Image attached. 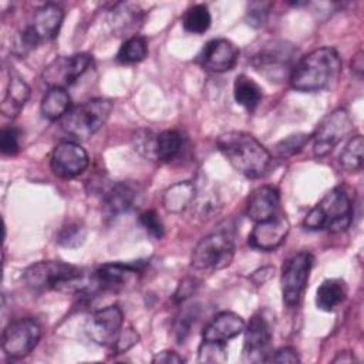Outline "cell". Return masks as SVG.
Here are the masks:
<instances>
[{
    "instance_id": "obj_1",
    "label": "cell",
    "mask_w": 364,
    "mask_h": 364,
    "mask_svg": "<svg viewBox=\"0 0 364 364\" xmlns=\"http://www.w3.org/2000/svg\"><path fill=\"white\" fill-rule=\"evenodd\" d=\"M341 71V58L333 47H320L301 57L293 67L289 81L293 90L316 92L330 88Z\"/></svg>"
},
{
    "instance_id": "obj_2",
    "label": "cell",
    "mask_w": 364,
    "mask_h": 364,
    "mask_svg": "<svg viewBox=\"0 0 364 364\" xmlns=\"http://www.w3.org/2000/svg\"><path fill=\"white\" fill-rule=\"evenodd\" d=\"M216 145L228 162L246 178L256 179L263 176L272 164L269 151L247 132H223L219 135Z\"/></svg>"
},
{
    "instance_id": "obj_3",
    "label": "cell",
    "mask_w": 364,
    "mask_h": 364,
    "mask_svg": "<svg viewBox=\"0 0 364 364\" xmlns=\"http://www.w3.org/2000/svg\"><path fill=\"white\" fill-rule=\"evenodd\" d=\"M24 284L33 291L58 290L64 293H82L91 290V276L87 277L78 266L64 262L46 260L28 266L23 272Z\"/></svg>"
},
{
    "instance_id": "obj_4",
    "label": "cell",
    "mask_w": 364,
    "mask_h": 364,
    "mask_svg": "<svg viewBox=\"0 0 364 364\" xmlns=\"http://www.w3.org/2000/svg\"><path fill=\"white\" fill-rule=\"evenodd\" d=\"M353 220V203L346 188L330 189L306 215L303 225L310 230L344 232Z\"/></svg>"
},
{
    "instance_id": "obj_5",
    "label": "cell",
    "mask_w": 364,
    "mask_h": 364,
    "mask_svg": "<svg viewBox=\"0 0 364 364\" xmlns=\"http://www.w3.org/2000/svg\"><path fill=\"white\" fill-rule=\"evenodd\" d=\"M114 104L108 98H91L73 108L60 119L61 129L77 141L91 138L107 122Z\"/></svg>"
},
{
    "instance_id": "obj_6",
    "label": "cell",
    "mask_w": 364,
    "mask_h": 364,
    "mask_svg": "<svg viewBox=\"0 0 364 364\" xmlns=\"http://www.w3.org/2000/svg\"><path fill=\"white\" fill-rule=\"evenodd\" d=\"M235 253L233 237L226 230H216L202 237L195 246L191 266L196 270L213 272L230 264Z\"/></svg>"
},
{
    "instance_id": "obj_7",
    "label": "cell",
    "mask_w": 364,
    "mask_h": 364,
    "mask_svg": "<svg viewBox=\"0 0 364 364\" xmlns=\"http://www.w3.org/2000/svg\"><path fill=\"white\" fill-rule=\"evenodd\" d=\"M296 48L283 40H273L259 48L252 57V65L269 81H280L290 75L294 67Z\"/></svg>"
},
{
    "instance_id": "obj_8",
    "label": "cell",
    "mask_w": 364,
    "mask_h": 364,
    "mask_svg": "<svg viewBox=\"0 0 364 364\" xmlns=\"http://www.w3.org/2000/svg\"><path fill=\"white\" fill-rule=\"evenodd\" d=\"M41 338V326L33 317L10 321L1 336V347L10 358H23L30 354Z\"/></svg>"
},
{
    "instance_id": "obj_9",
    "label": "cell",
    "mask_w": 364,
    "mask_h": 364,
    "mask_svg": "<svg viewBox=\"0 0 364 364\" xmlns=\"http://www.w3.org/2000/svg\"><path fill=\"white\" fill-rule=\"evenodd\" d=\"M353 129L350 114L344 108H336L327 114L311 135L313 152L316 156L330 154Z\"/></svg>"
},
{
    "instance_id": "obj_10",
    "label": "cell",
    "mask_w": 364,
    "mask_h": 364,
    "mask_svg": "<svg viewBox=\"0 0 364 364\" xmlns=\"http://www.w3.org/2000/svg\"><path fill=\"white\" fill-rule=\"evenodd\" d=\"M313 263H314V257L309 252H299L290 256L283 263L280 284H282L283 301L289 307H293L300 301L301 294L306 289Z\"/></svg>"
},
{
    "instance_id": "obj_11",
    "label": "cell",
    "mask_w": 364,
    "mask_h": 364,
    "mask_svg": "<svg viewBox=\"0 0 364 364\" xmlns=\"http://www.w3.org/2000/svg\"><path fill=\"white\" fill-rule=\"evenodd\" d=\"M92 57L87 53L60 55L54 58L43 71V81L50 88H65L78 81L90 68Z\"/></svg>"
},
{
    "instance_id": "obj_12",
    "label": "cell",
    "mask_w": 364,
    "mask_h": 364,
    "mask_svg": "<svg viewBox=\"0 0 364 364\" xmlns=\"http://www.w3.org/2000/svg\"><path fill=\"white\" fill-rule=\"evenodd\" d=\"M245 343L242 351L243 363H264L269 360L270 343H272V327L267 318L257 313L255 314L243 330Z\"/></svg>"
},
{
    "instance_id": "obj_13",
    "label": "cell",
    "mask_w": 364,
    "mask_h": 364,
    "mask_svg": "<svg viewBox=\"0 0 364 364\" xmlns=\"http://www.w3.org/2000/svg\"><path fill=\"white\" fill-rule=\"evenodd\" d=\"M124 326V314L118 306L97 310L85 323L87 337L98 346H114Z\"/></svg>"
},
{
    "instance_id": "obj_14",
    "label": "cell",
    "mask_w": 364,
    "mask_h": 364,
    "mask_svg": "<svg viewBox=\"0 0 364 364\" xmlns=\"http://www.w3.org/2000/svg\"><path fill=\"white\" fill-rule=\"evenodd\" d=\"M90 165L87 151L74 141H64L54 146L50 156V166L54 175L71 179L81 175Z\"/></svg>"
},
{
    "instance_id": "obj_15",
    "label": "cell",
    "mask_w": 364,
    "mask_h": 364,
    "mask_svg": "<svg viewBox=\"0 0 364 364\" xmlns=\"http://www.w3.org/2000/svg\"><path fill=\"white\" fill-rule=\"evenodd\" d=\"M290 230V222L283 213H276L274 216L255 223L249 235V245L253 249L270 252L279 247L287 237Z\"/></svg>"
},
{
    "instance_id": "obj_16",
    "label": "cell",
    "mask_w": 364,
    "mask_h": 364,
    "mask_svg": "<svg viewBox=\"0 0 364 364\" xmlns=\"http://www.w3.org/2000/svg\"><path fill=\"white\" fill-rule=\"evenodd\" d=\"M239 57L237 47L226 38L208 41L198 55V63L209 71L225 73L235 67Z\"/></svg>"
},
{
    "instance_id": "obj_17",
    "label": "cell",
    "mask_w": 364,
    "mask_h": 364,
    "mask_svg": "<svg viewBox=\"0 0 364 364\" xmlns=\"http://www.w3.org/2000/svg\"><path fill=\"white\" fill-rule=\"evenodd\" d=\"M141 273L139 263H104L91 273V290H117Z\"/></svg>"
},
{
    "instance_id": "obj_18",
    "label": "cell",
    "mask_w": 364,
    "mask_h": 364,
    "mask_svg": "<svg viewBox=\"0 0 364 364\" xmlns=\"http://www.w3.org/2000/svg\"><path fill=\"white\" fill-rule=\"evenodd\" d=\"M139 189L132 182H117L102 196L101 212L105 218H117L135 206Z\"/></svg>"
},
{
    "instance_id": "obj_19",
    "label": "cell",
    "mask_w": 364,
    "mask_h": 364,
    "mask_svg": "<svg viewBox=\"0 0 364 364\" xmlns=\"http://www.w3.org/2000/svg\"><path fill=\"white\" fill-rule=\"evenodd\" d=\"M64 20V11L54 3H47L38 7L33 16L31 24L27 27L40 43L50 41L57 37Z\"/></svg>"
},
{
    "instance_id": "obj_20",
    "label": "cell",
    "mask_w": 364,
    "mask_h": 364,
    "mask_svg": "<svg viewBox=\"0 0 364 364\" xmlns=\"http://www.w3.org/2000/svg\"><path fill=\"white\" fill-rule=\"evenodd\" d=\"M246 327L245 320L233 311H220L203 328L202 340L228 343L237 337Z\"/></svg>"
},
{
    "instance_id": "obj_21",
    "label": "cell",
    "mask_w": 364,
    "mask_h": 364,
    "mask_svg": "<svg viewBox=\"0 0 364 364\" xmlns=\"http://www.w3.org/2000/svg\"><path fill=\"white\" fill-rule=\"evenodd\" d=\"M280 203L279 191L274 186L263 185L255 189L247 200L246 213L255 223L266 220L277 213Z\"/></svg>"
},
{
    "instance_id": "obj_22",
    "label": "cell",
    "mask_w": 364,
    "mask_h": 364,
    "mask_svg": "<svg viewBox=\"0 0 364 364\" xmlns=\"http://www.w3.org/2000/svg\"><path fill=\"white\" fill-rule=\"evenodd\" d=\"M30 98L28 84L17 74H11L1 100L0 111L7 118H16Z\"/></svg>"
},
{
    "instance_id": "obj_23",
    "label": "cell",
    "mask_w": 364,
    "mask_h": 364,
    "mask_svg": "<svg viewBox=\"0 0 364 364\" xmlns=\"http://www.w3.org/2000/svg\"><path fill=\"white\" fill-rule=\"evenodd\" d=\"M347 297V286L341 279L324 280L316 291V306L323 311H333Z\"/></svg>"
},
{
    "instance_id": "obj_24",
    "label": "cell",
    "mask_w": 364,
    "mask_h": 364,
    "mask_svg": "<svg viewBox=\"0 0 364 364\" xmlns=\"http://www.w3.org/2000/svg\"><path fill=\"white\" fill-rule=\"evenodd\" d=\"M195 193L196 189L192 182H176L164 192V208L171 213H181L192 203V200L195 199Z\"/></svg>"
},
{
    "instance_id": "obj_25",
    "label": "cell",
    "mask_w": 364,
    "mask_h": 364,
    "mask_svg": "<svg viewBox=\"0 0 364 364\" xmlns=\"http://www.w3.org/2000/svg\"><path fill=\"white\" fill-rule=\"evenodd\" d=\"M71 108V97L65 88H48L41 100V114L50 121H60Z\"/></svg>"
},
{
    "instance_id": "obj_26",
    "label": "cell",
    "mask_w": 364,
    "mask_h": 364,
    "mask_svg": "<svg viewBox=\"0 0 364 364\" xmlns=\"http://www.w3.org/2000/svg\"><path fill=\"white\" fill-rule=\"evenodd\" d=\"M139 16L141 13L135 6L127 4V3H115L111 10V18H109L112 30L118 36L131 34L138 28V24L141 21Z\"/></svg>"
},
{
    "instance_id": "obj_27",
    "label": "cell",
    "mask_w": 364,
    "mask_h": 364,
    "mask_svg": "<svg viewBox=\"0 0 364 364\" xmlns=\"http://www.w3.org/2000/svg\"><path fill=\"white\" fill-rule=\"evenodd\" d=\"M233 95L239 105L247 111H253L262 100V88L250 77L240 74L233 84Z\"/></svg>"
},
{
    "instance_id": "obj_28",
    "label": "cell",
    "mask_w": 364,
    "mask_h": 364,
    "mask_svg": "<svg viewBox=\"0 0 364 364\" xmlns=\"http://www.w3.org/2000/svg\"><path fill=\"white\" fill-rule=\"evenodd\" d=\"M183 146V136L178 129H166L156 135L155 159L169 162L175 159Z\"/></svg>"
},
{
    "instance_id": "obj_29",
    "label": "cell",
    "mask_w": 364,
    "mask_h": 364,
    "mask_svg": "<svg viewBox=\"0 0 364 364\" xmlns=\"http://www.w3.org/2000/svg\"><path fill=\"white\" fill-rule=\"evenodd\" d=\"M364 139L361 135H354L346 144L340 154V165L346 172H358L363 169Z\"/></svg>"
},
{
    "instance_id": "obj_30",
    "label": "cell",
    "mask_w": 364,
    "mask_h": 364,
    "mask_svg": "<svg viewBox=\"0 0 364 364\" xmlns=\"http://www.w3.org/2000/svg\"><path fill=\"white\" fill-rule=\"evenodd\" d=\"M212 23V16L205 4H195L186 10L182 17V26L186 31L193 34L205 33Z\"/></svg>"
},
{
    "instance_id": "obj_31",
    "label": "cell",
    "mask_w": 364,
    "mask_h": 364,
    "mask_svg": "<svg viewBox=\"0 0 364 364\" xmlns=\"http://www.w3.org/2000/svg\"><path fill=\"white\" fill-rule=\"evenodd\" d=\"M146 40L138 34H134L122 43L117 53V60L122 64H134L142 61L146 57Z\"/></svg>"
},
{
    "instance_id": "obj_32",
    "label": "cell",
    "mask_w": 364,
    "mask_h": 364,
    "mask_svg": "<svg viewBox=\"0 0 364 364\" xmlns=\"http://www.w3.org/2000/svg\"><path fill=\"white\" fill-rule=\"evenodd\" d=\"M85 237H87L85 226L80 222H70L58 230L57 243L68 249H75L85 242Z\"/></svg>"
},
{
    "instance_id": "obj_33",
    "label": "cell",
    "mask_w": 364,
    "mask_h": 364,
    "mask_svg": "<svg viewBox=\"0 0 364 364\" xmlns=\"http://www.w3.org/2000/svg\"><path fill=\"white\" fill-rule=\"evenodd\" d=\"M198 361L206 364H222L228 361L226 343L202 340L198 350Z\"/></svg>"
},
{
    "instance_id": "obj_34",
    "label": "cell",
    "mask_w": 364,
    "mask_h": 364,
    "mask_svg": "<svg viewBox=\"0 0 364 364\" xmlns=\"http://www.w3.org/2000/svg\"><path fill=\"white\" fill-rule=\"evenodd\" d=\"M309 136L307 134H294V135H289L287 138L282 139L277 145H276V152L279 154V156L286 158V156H293L294 154L300 152L301 148L309 142Z\"/></svg>"
},
{
    "instance_id": "obj_35",
    "label": "cell",
    "mask_w": 364,
    "mask_h": 364,
    "mask_svg": "<svg viewBox=\"0 0 364 364\" xmlns=\"http://www.w3.org/2000/svg\"><path fill=\"white\" fill-rule=\"evenodd\" d=\"M139 225L144 228V230L151 235L155 239H161L165 233L164 223L158 213L155 210H145L139 215Z\"/></svg>"
},
{
    "instance_id": "obj_36",
    "label": "cell",
    "mask_w": 364,
    "mask_h": 364,
    "mask_svg": "<svg viewBox=\"0 0 364 364\" xmlns=\"http://www.w3.org/2000/svg\"><path fill=\"white\" fill-rule=\"evenodd\" d=\"M0 149L1 154L13 156L16 154H18L20 151V131L14 127H9L4 128L1 131V136H0Z\"/></svg>"
},
{
    "instance_id": "obj_37",
    "label": "cell",
    "mask_w": 364,
    "mask_h": 364,
    "mask_svg": "<svg viewBox=\"0 0 364 364\" xmlns=\"http://www.w3.org/2000/svg\"><path fill=\"white\" fill-rule=\"evenodd\" d=\"M132 139H134L135 151H138L144 156L155 158V141H156V136H154L151 134V131L139 129L138 132L134 134Z\"/></svg>"
},
{
    "instance_id": "obj_38",
    "label": "cell",
    "mask_w": 364,
    "mask_h": 364,
    "mask_svg": "<svg viewBox=\"0 0 364 364\" xmlns=\"http://www.w3.org/2000/svg\"><path fill=\"white\" fill-rule=\"evenodd\" d=\"M193 310L195 309H188V310L182 311V314L178 317V320L175 323V334H176V338L179 343H183V340L186 338V336L189 333L192 321H195L196 314L193 313Z\"/></svg>"
},
{
    "instance_id": "obj_39",
    "label": "cell",
    "mask_w": 364,
    "mask_h": 364,
    "mask_svg": "<svg viewBox=\"0 0 364 364\" xmlns=\"http://www.w3.org/2000/svg\"><path fill=\"white\" fill-rule=\"evenodd\" d=\"M135 343H138V334L135 333L134 328H122L117 341L112 346V350L115 353H124L128 348H131Z\"/></svg>"
},
{
    "instance_id": "obj_40",
    "label": "cell",
    "mask_w": 364,
    "mask_h": 364,
    "mask_svg": "<svg viewBox=\"0 0 364 364\" xmlns=\"http://www.w3.org/2000/svg\"><path fill=\"white\" fill-rule=\"evenodd\" d=\"M198 286H199V284H198V282H196L195 279H192V277L183 279V280L179 283V286H178V289H176V291H175V294H173L175 301H176V303H181V301L186 300L188 297H191V296L196 291Z\"/></svg>"
},
{
    "instance_id": "obj_41",
    "label": "cell",
    "mask_w": 364,
    "mask_h": 364,
    "mask_svg": "<svg viewBox=\"0 0 364 364\" xmlns=\"http://www.w3.org/2000/svg\"><path fill=\"white\" fill-rule=\"evenodd\" d=\"M267 361L272 363H300V358L297 355V351L293 347H282L272 357H269Z\"/></svg>"
},
{
    "instance_id": "obj_42",
    "label": "cell",
    "mask_w": 364,
    "mask_h": 364,
    "mask_svg": "<svg viewBox=\"0 0 364 364\" xmlns=\"http://www.w3.org/2000/svg\"><path fill=\"white\" fill-rule=\"evenodd\" d=\"M247 17H249V24H252L253 27H260L267 17V10L263 7V4L260 3H255L250 6L249 11H247Z\"/></svg>"
},
{
    "instance_id": "obj_43",
    "label": "cell",
    "mask_w": 364,
    "mask_h": 364,
    "mask_svg": "<svg viewBox=\"0 0 364 364\" xmlns=\"http://www.w3.org/2000/svg\"><path fill=\"white\" fill-rule=\"evenodd\" d=\"M185 360L175 351L165 350L161 353H156L152 358V363H159V364H179L183 363Z\"/></svg>"
},
{
    "instance_id": "obj_44",
    "label": "cell",
    "mask_w": 364,
    "mask_h": 364,
    "mask_svg": "<svg viewBox=\"0 0 364 364\" xmlns=\"http://www.w3.org/2000/svg\"><path fill=\"white\" fill-rule=\"evenodd\" d=\"M363 67H364V64H363V53L360 51V53L353 58V61H351V70H353L358 77H361V74H363Z\"/></svg>"
},
{
    "instance_id": "obj_45",
    "label": "cell",
    "mask_w": 364,
    "mask_h": 364,
    "mask_svg": "<svg viewBox=\"0 0 364 364\" xmlns=\"http://www.w3.org/2000/svg\"><path fill=\"white\" fill-rule=\"evenodd\" d=\"M353 361H355V357L351 351H341L333 360V363H353Z\"/></svg>"
}]
</instances>
